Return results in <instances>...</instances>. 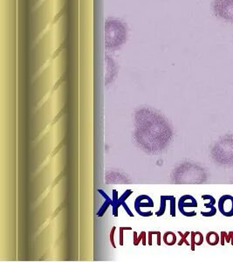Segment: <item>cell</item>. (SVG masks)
I'll use <instances>...</instances> for the list:
<instances>
[{"mask_svg": "<svg viewBox=\"0 0 233 262\" xmlns=\"http://www.w3.org/2000/svg\"><path fill=\"white\" fill-rule=\"evenodd\" d=\"M133 233H134V238H133L134 246H138L142 240H143V246H146V244H147V233L145 231H142L139 236L137 235L136 231H134Z\"/></svg>", "mask_w": 233, "mask_h": 262, "instance_id": "cell-11", "label": "cell"}, {"mask_svg": "<svg viewBox=\"0 0 233 262\" xmlns=\"http://www.w3.org/2000/svg\"><path fill=\"white\" fill-rule=\"evenodd\" d=\"M98 193H101V196H103L106 199L105 203L102 204V206H101V208H100V210H99L97 212L98 217H102L105 214V212H107V210L109 208V205H111L112 199H111V198H110V197H109V196H108L102 190H98Z\"/></svg>", "mask_w": 233, "mask_h": 262, "instance_id": "cell-7", "label": "cell"}, {"mask_svg": "<svg viewBox=\"0 0 233 262\" xmlns=\"http://www.w3.org/2000/svg\"><path fill=\"white\" fill-rule=\"evenodd\" d=\"M213 11L219 19L233 23V0H215Z\"/></svg>", "mask_w": 233, "mask_h": 262, "instance_id": "cell-2", "label": "cell"}, {"mask_svg": "<svg viewBox=\"0 0 233 262\" xmlns=\"http://www.w3.org/2000/svg\"><path fill=\"white\" fill-rule=\"evenodd\" d=\"M143 207H154V201L147 195H141L136 197L135 201V210L140 216L144 217V212H142L141 209Z\"/></svg>", "mask_w": 233, "mask_h": 262, "instance_id": "cell-4", "label": "cell"}, {"mask_svg": "<svg viewBox=\"0 0 233 262\" xmlns=\"http://www.w3.org/2000/svg\"><path fill=\"white\" fill-rule=\"evenodd\" d=\"M204 207L207 209H209L208 212H201V214L202 216L204 217H214L217 212H218V209L215 207V205H212V204H210L209 203H205L204 204Z\"/></svg>", "mask_w": 233, "mask_h": 262, "instance_id": "cell-14", "label": "cell"}, {"mask_svg": "<svg viewBox=\"0 0 233 262\" xmlns=\"http://www.w3.org/2000/svg\"><path fill=\"white\" fill-rule=\"evenodd\" d=\"M202 199H204V200H209V204H212V205H215V204H217V200L211 195H203Z\"/></svg>", "mask_w": 233, "mask_h": 262, "instance_id": "cell-17", "label": "cell"}, {"mask_svg": "<svg viewBox=\"0 0 233 262\" xmlns=\"http://www.w3.org/2000/svg\"><path fill=\"white\" fill-rule=\"evenodd\" d=\"M171 196H161V201H160L159 211L155 212V215L157 217L163 216L165 213L166 208H167V201L170 199Z\"/></svg>", "mask_w": 233, "mask_h": 262, "instance_id": "cell-12", "label": "cell"}, {"mask_svg": "<svg viewBox=\"0 0 233 262\" xmlns=\"http://www.w3.org/2000/svg\"><path fill=\"white\" fill-rule=\"evenodd\" d=\"M198 206V201L191 195H184L181 196L178 201V209L180 212L184 216L185 208H197Z\"/></svg>", "mask_w": 233, "mask_h": 262, "instance_id": "cell-5", "label": "cell"}, {"mask_svg": "<svg viewBox=\"0 0 233 262\" xmlns=\"http://www.w3.org/2000/svg\"><path fill=\"white\" fill-rule=\"evenodd\" d=\"M204 238L201 231H191V249L195 251L196 246H201L204 243Z\"/></svg>", "mask_w": 233, "mask_h": 262, "instance_id": "cell-6", "label": "cell"}, {"mask_svg": "<svg viewBox=\"0 0 233 262\" xmlns=\"http://www.w3.org/2000/svg\"><path fill=\"white\" fill-rule=\"evenodd\" d=\"M116 227H114V228H112V230H111V232H110V241H111L112 247H113L114 248H116V243H115V238H114L115 232H116Z\"/></svg>", "mask_w": 233, "mask_h": 262, "instance_id": "cell-19", "label": "cell"}, {"mask_svg": "<svg viewBox=\"0 0 233 262\" xmlns=\"http://www.w3.org/2000/svg\"><path fill=\"white\" fill-rule=\"evenodd\" d=\"M228 232H226V231H222L221 232H220V245L221 246H225V244H226V234H227Z\"/></svg>", "mask_w": 233, "mask_h": 262, "instance_id": "cell-20", "label": "cell"}, {"mask_svg": "<svg viewBox=\"0 0 233 262\" xmlns=\"http://www.w3.org/2000/svg\"><path fill=\"white\" fill-rule=\"evenodd\" d=\"M163 242L167 246H174L176 243V235L173 231H167L163 235Z\"/></svg>", "mask_w": 233, "mask_h": 262, "instance_id": "cell-13", "label": "cell"}, {"mask_svg": "<svg viewBox=\"0 0 233 262\" xmlns=\"http://www.w3.org/2000/svg\"><path fill=\"white\" fill-rule=\"evenodd\" d=\"M226 243H231L232 246H233V231H231L226 234Z\"/></svg>", "mask_w": 233, "mask_h": 262, "instance_id": "cell-21", "label": "cell"}, {"mask_svg": "<svg viewBox=\"0 0 233 262\" xmlns=\"http://www.w3.org/2000/svg\"><path fill=\"white\" fill-rule=\"evenodd\" d=\"M127 26L120 20L109 19L105 22V46L108 49H118L127 39Z\"/></svg>", "mask_w": 233, "mask_h": 262, "instance_id": "cell-1", "label": "cell"}, {"mask_svg": "<svg viewBox=\"0 0 233 262\" xmlns=\"http://www.w3.org/2000/svg\"><path fill=\"white\" fill-rule=\"evenodd\" d=\"M133 194V191L132 190L128 189L126 190V192H125L121 196H120V203H121V206H123V208L125 209V211L127 212V213H128V215L130 217H134V214H133V212L130 211V209H129V207L128 206V204H126V200L128 199V196H131Z\"/></svg>", "mask_w": 233, "mask_h": 262, "instance_id": "cell-10", "label": "cell"}, {"mask_svg": "<svg viewBox=\"0 0 233 262\" xmlns=\"http://www.w3.org/2000/svg\"><path fill=\"white\" fill-rule=\"evenodd\" d=\"M155 233L154 231H148V246H152V235Z\"/></svg>", "mask_w": 233, "mask_h": 262, "instance_id": "cell-22", "label": "cell"}, {"mask_svg": "<svg viewBox=\"0 0 233 262\" xmlns=\"http://www.w3.org/2000/svg\"><path fill=\"white\" fill-rule=\"evenodd\" d=\"M178 234L181 236V239H180V241H179L178 244H177V246L181 247L183 244H186V246L190 247V246H191V243L187 240V238L191 235V231H185L184 233H183L182 231H179Z\"/></svg>", "mask_w": 233, "mask_h": 262, "instance_id": "cell-15", "label": "cell"}, {"mask_svg": "<svg viewBox=\"0 0 233 262\" xmlns=\"http://www.w3.org/2000/svg\"><path fill=\"white\" fill-rule=\"evenodd\" d=\"M170 213L171 217H175V197L174 196L170 197Z\"/></svg>", "mask_w": 233, "mask_h": 262, "instance_id": "cell-16", "label": "cell"}, {"mask_svg": "<svg viewBox=\"0 0 233 262\" xmlns=\"http://www.w3.org/2000/svg\"><path fill=\"white\" fill-rule=\"evenodd\" d=\"M206 242L211 247L217 246L218 243H220V235H218V232L216 231H210L206 234Z\"/></svg>", "mask_w": 233, "mask_h": 262, "instance_id": "cell-8", "label": "cell"}, {"mask_svg": "<svg viewBox=\"0 0 233 262\" xmlns=\"http://www.w3.org/2000/svg\"><path fill=\"white\" fill-rule=\"evenodd\" d=\"M157 246H161V231L157 233Z\"/></svg>", "mask_w": 233, "mask_h": 262, "instance_id": "cell-23", "label": "cell"}, {"mask_svg": "<svg viewBox=\"0 0 233 262\" xmlns=\"http://www.w3.org/2000/svg\"><path fill=\"white\" fill-rule=\"evenodd\" d=\"M218 211L225 217H233V196L224 195L218 200Z\"/></svg>", "mask_w": 233, "mask_h": 262, "instance_id": "cell-3", "label": "cell"}, {"mask_svg": "<svg viewBox=\"0 0 233 262\" xmlns=\"http://www.w3.org/2000/svg\"><path fill=\"white\" fill-rule=\"evenodd\" d=\"M124 230H129L131 231L133 230L131 228H120V234H119V243H120V246H123V231Z\"/></svg>", "mask_w": 233, "mask_h": 262, "instance_id": "cell-18", "label": "cell"}, {"mask_svg": "<svg viewBox=\"0 0 233 262\" xmlns=\"http://www.w3.org/2000/svg\"><path fill=\"white\" fill-rule=\"evenodd\" d=\"M118 192L116 190H113V198H112V208H113V215L115 217L119 216V207L121 206V203H120V197L118 196Z\"/></svg>", "mask_w": 233, "mask_h": 262, "instance_id": "cell-9", "label": "cell"}]
</instances>
